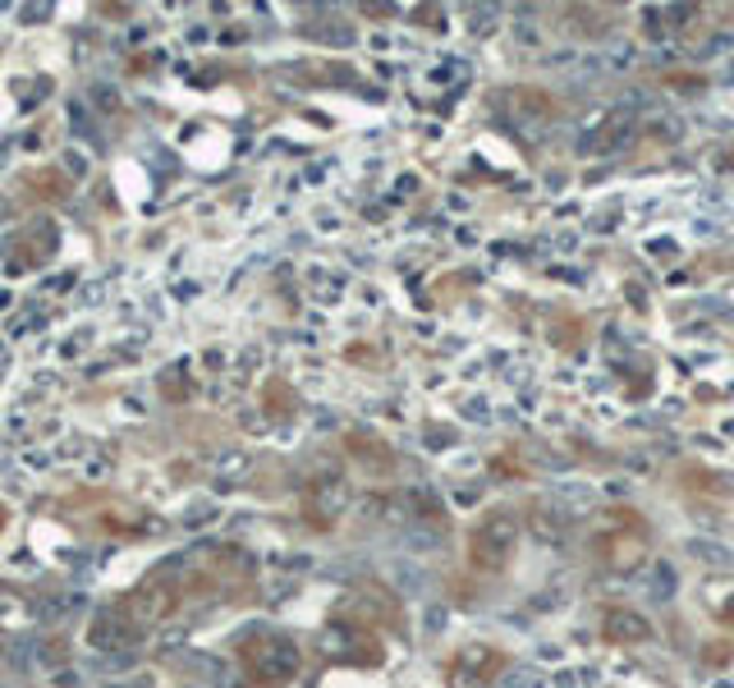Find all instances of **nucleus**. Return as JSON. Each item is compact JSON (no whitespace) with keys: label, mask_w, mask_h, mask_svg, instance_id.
Masks as SVG:
<instances>
[{"label":"nucleus","mask_w":734,"mask_h":688,"mask_svg":"<svg viewBox=\"0 0 734 688\" xmlns=\"http://www.w3.org/2000/svg\"><path fill=\"white\" fill-rule=\"evenodd\" d=\"M345 505H349L345 478H317L313 486H308V519H313L317 528L336 523V519L345 515Z\"/></svg>","instance_id":"obj_6"},{"label":"nucleus","mask_w":734,"mask_h":688,"mask_svg":"<svg viewBox=\"0 0 734 688\" xmlns=\"http://www.w3.org/2000/svg\"><path fill=\"white\" fill-rule=\"evenodd\" d=\"M519 532H524V523L515 509H492V515H482V523L469 532V560L486 574L505 569L519 546Z\"/></svg>","instance_id":"obj_2"},{"label":"nucleus","mask_w":734,"mask_h":688,"mask_svg":"<svg viewBox=\"0 0 734 688\" xmlns=\"http://www.w3.org/2000/svg\"><path fill=\"white\" fill-rule=\"evenodd\" d=\"M694 551H698L702 560H717V565H721V560H730V556H725V546H717V542H711V546H707V542H694Z\"/></svg>","instance_id":"obj_12"},{"label":"nucleus","mask_w":734,"mask_h":688,"mask_svg":"<svg viewBox=\"0 0 734 688\" xmlns=\"http://www.w3.org/2000/svg\"><path fill=\"white\" fill-rule=\"evenodd\" d=\"M133 638H139V629H133V619L120 606L97 615V625H93V642H97V648H129Z\"/></svg>","instance_id":"obj_8"},{"label":"nucleus","mask_w":734,"mask_h":688,"mask_svg":"<svg viewBox=\"0 0 734 688\" xmlns=\"http://www.w3.org/2000/svg\"><path fill=\"white\" fill-rule=\"evenodd\" d=\"M671 592H675V569L671 565H652L648 569V596H652V602H665Z\"/></svg>","instance_id":"obj_9"},{"label":"nucleus","mask_w":734,"mask_h":688,"mask_svg":"<svg viewBox=\"0 0 734 688\" xmlns=\"http://www.w3.org/2000/svg\"><path fill=\"white\" fill-rule=\"evenodd\" d=\"M711 611H717L721 619H730V625H734V583L711 588Z\"/></svg>","instance_id":"obj_10"},{"label":"nucleus","mask_w":734,"mask_h":688,"mask_svg":"<svg viewBox=\"0 0 734 688\" xmlns=\"http://www.w3.org/2000/svg\"><path fill=\"white\" fill-rule=\"evenodd\" d=\"M496 675H505V656H501L496 648H482V642L464 648V652L450 661V679L464 684V688L486 684V679H496Z\"/></svg>","instance_id":"obj_5"},{"label":"nucleus","mask_w":734,"mask_h":688,"mask_svg":"<svg viewBox=\"0 0 734 688\" xmlns=\"http://www.w3.org/2000/svg\"><path fill=\"white\" fill-rule=\"evenodd\" d=\"M239 665L262 688H276V684L299 675V648H294V638H285L280 629H253L239 638Z\"/></svg>","instance_id":"obj_1"},{"label":"nucleus","mask_w":734,"mask_h":688,"mask_svg":"<svg viewBox=\"0 0 734 688\" xmlns=\"http://www.w3.org/2000/svg\"><path fill=\"white\" fill-rule=\"evenodd\" d=\"M597 556H602L606 569H642L648 565V542H642V528L638 523H625L619 532H602L597 538Z\"/></svg>","instance_id":"obj_4"},{"label":"nucleus","mask_w":734,"mask_h":688,"mask_svg":"<svg viewBox=\"0 0 734 688\" xmlns=\"http://www.w3.org/2000/svg\"><path fill=\"white\" fill-rule=\"evenodd\" d=\"M501 688H538V675H532V671H519V665H515V671H505V675H501Z\"/></svg>","instance_id":"obj_11"},{"label":"nucleus","mask_w":734,"mask_h":688,"mask_svg":"<svg viewBox=\"0 0 734 688\" xmlns=\"http://www.w3.org/2000/svg\"><path fill=\"white\" fill-rule=\"evenodd\" d=\"M602 633L611 638V642H648L652 638V625L642 619L638 611H629V606H611L606 615H602Z\"/></svg>","instance_id":"obj_7"},{"label":"nucleus","mask_w":734,"mask_h":688,"mask_svg":"<svg viewBox=\"0 0 734 688\" xmlns=\"http://www.w3.org/2000/svg\"><path fill=\"white\" fill-rule=\"evenodd\" d=\"M317 648L326 661H340V665H376L382 661V642L363 625H349V619H330L317 633Z\"/></svg>","instance_id":"obj_3"}]
</instances>
